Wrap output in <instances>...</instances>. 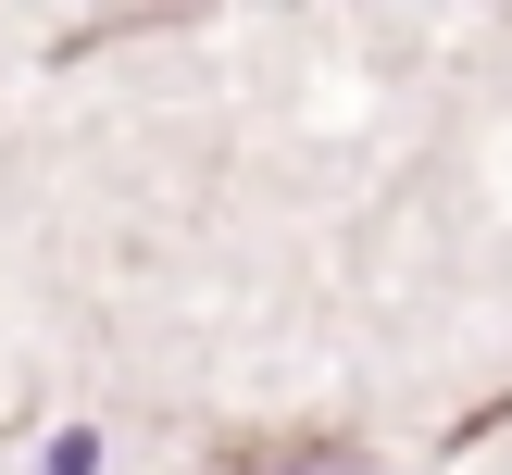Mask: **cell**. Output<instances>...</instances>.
I'll use <instances>...</instances> for the list:
<instances>
[{
  "label": "cell",
  "instance_id": "6da1fadb",
  "mask_svg": "<svg viewBox=\"0 0 512 475\" xmlns=\"http://www.w3.org/2000/svg\"><path fill=\"white\" fill-rule=\"evenodd\" d=\"M325 463H338L325 438H238L225 450V475H325Z\"/></svg>",
  "mask_w": 512,
  "mask_h": 475
},
{
  "label": "cell",
  "instance_id": "7a4b0ae2",
  "mask_svg": "<svg viewBox=\"0 0 512 475\" xmlns=\"http://www.w3.org/2000/svg\"><path fill=\"white\" fill-rule=\"evenodd\" d=\"M325 475H363V463H350V450H338V463H325Z\"/></svg>",
  "mask_w": 512,
  "mask_h": 475
}]
</instances>
